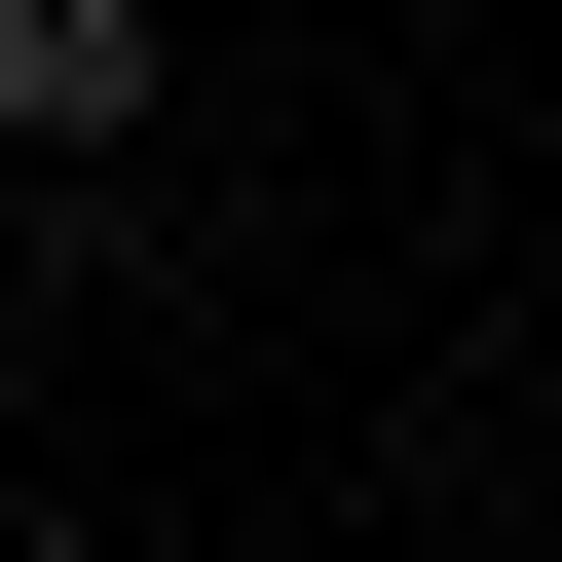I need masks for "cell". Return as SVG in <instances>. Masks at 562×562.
Wrapping results in <instances>:
<instances>
[{
  "mask_svg": "<svg viewBox=\"0 0 562 562\" xmlns=\"http://www.w3.org/2000/svg\"><path fill=\"white\" fill-rule=\"evenodd\" d=\"M150 113V0H0V150H113Z\"/></svg>",
  "mask_w": 562,
  "mask_h": 562,
  "instance_id": "1",
  "label": "cell"
}]
</instances>
